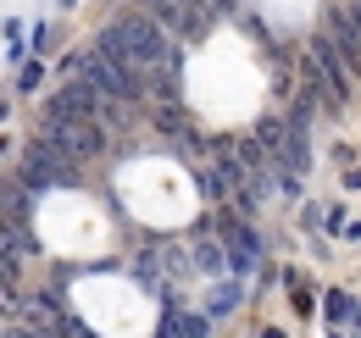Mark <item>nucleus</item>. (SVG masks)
Returning <instances> with one entry per match:
<instances>
[{
    "label": "nucleus",
    "instance_id": "6",
    "mask_svg": "<svg viewBox=\"0 0 361 338\" xmlns=\"http://www.w3.org/2000/svg\"><path fill=\"white\" fill-rule=\"evenodd\" d=\"M223 233H228V266L250 272L256 266V233H245V227H223Z\"/></svg>",
    "mask_w": 361,
    "mask_h": 338
},
{
    "label": "nucleus",
    "instance_id": "7",
    "mask_svg": "<svg viewBox=\"0 0 361 338\" xmlns=\"http://www.w3.org/2000/svg\"><path fill=\"white\" fill-rule=\"evenodd\" d=\"M156 338H206V322L200 316H183V311H167Z\"/></svg>",
    "mask_w": 361,
    "mask_h": 338
},
{
    "label": "nucleus",
    "instance_id": "2",
    "mask_svg": "<svg viewBox=\"0 0 361 338\" xmlns=\"http://www.w3.org/2000/svg\"><path fill=\"white\" fill-rule=\"evenodd\" d=\"M50 144L67 161H94L106 150V127L90 123V117H67V123H50Z\"/></svg>",
    "mask_w": 361,
    "mask_h": 338
},
{
    "label": "nucleus",
    "instance_id": "14",
    "mask_svg": "<svg viewBox=\"0 0 361 338\" xmlns=\"http://www.w3.org/2000/svg\"><path fill=\"white\" fill-rule=\"evenodd\" d=\"M178 6H189V11H200V0H178Z\"/></svg>",
    "mask_w": 361,
    "mask_h": 338
},
{
    "label": "nucleus",
    "instance_id": "4",
    "mask_svg": "<svg viewBox=\"0 0 361 338\" xmlns=\"http://www.w3.org/2000/svg\"><path fill=\"white\" fill-rule=\"evenodd\" d=\"M145 6V17L156 23V28H173V34H200V17L189 11V6H178V0H139Z\"/></svg>",
    "mask_w": 361,
    "mask_h": 338
},
{
    "label": "nucleus",
    "instance_id": "15",
    "mask_svg": "<svg viewBox=\"0 0 361 338\" xmlns=\"http://www.w3.org/2000/svg\"><path fill=\"white\" fill-rule=\"evenodd\" d=\"M11 338H34V333H11Z\"/></svg>",
    "mask_w": 361,
    "mask_h": 338
},
{
    "label": "nucleus",
    "instance_id": "12",
    "mask_svg": "<svg viewBox=\"0 0 361 338\" xmlns=\"http://www.w3.org/2000/svg\"><path fill=\"white\" fill-rule=\"evenodd\" d=\"M200 194H206V200H223V177H217V172H200Z\"/></svg>",
    "mask_w": 361,
    "mask_h": 338
},
{
    "label": "nucleus",
    "instance_id": "5",
    "mask_svg": "<svg viewBox=\"0 0 361 338\" xmlns=\"http://www.w3.org/2000/svg\"><path fill=\"white\" fill-rule=\"evenodd\" d=\"M94 111V89L90 84H67L61 89V94H56V100H50V123H67V117H90Z\"/></svg>",
    "mask_w": 361,
    "mask_h": 338
},
{
    "label": "nucleus",
    "instance_id": "3",
    "mask_svg": "<svg viewBox=\"0 0 361 338\" xmlns=\"http://www.w3.org/2000/svg\"><path fill=\"white\" fill-rule=\"evenodd\" d=\"M312 73H317V84H322V100L328 106H345V67H339V50L328 39H317V50H312Z\"/></svg>",
    "mask_w": 361,
    "mask_h": 338
},
{
    "label": "nucleus",
    "instance_id": "9",
    "mask_svg": "<svg viewBox=\"0 0 361 338\" xmlns=\"http://www.w3.org/2000/svg\"><path fill=\"white\" fill-rule=\"evenodd\" d=\"M195 266H200V272H212V277H217V272H228V255L217 250V244H206V239H200V244H195Z\"/></svg>",
    "mask_w": 361,
    "mask_h": 338
},
{
    "label": "nucleus",
    "instance_id": "8",
    "mask_svg": "<svg viewBox=\"0 0 361 338\" xmlns=\"http://www.w3.org/2000/svg\"><path fill=\"white\" fill-rule=\"evenodd\" d=\"M328 28H334V39L345 44V61L356 67V61H361V44H356V34H350V17H339V11H334V17H328Z\"/></svg>",
    "mask_w": 361,
    "mask_h": 338
},
{
    "label": "nucleus",
    "instance_id": "10",
    "mask_svg": "<svg viewBox=\"0 0 361 338\" xmlns=\"http://www.w3.org/2000/svg\"><path fill=\"white\" fill-rule=\"evenodd\" d=\"M256 144H262V150H272V156H283V123H278V117H262Z\"/></svg>",
    "mask_w": 361,
    "mask_h": 338
},
{
    "label": "nucleus",
    "instance_id": "11",
    "mask_svg": "<svg viewBox=\"0 0 361 338\" xmlns=\"http://www.w3.org/2000/svg\"><path fill=\"white\" fill-rule=\"evenodd\" d=\"M239 305V289H217V299H212V316H228Z\"/></svg>",
    "mask_w": 361,
    "mask_h": 338
},
{
    "label": "nucleus",
    "instance_id": "16",
    "mask_svg": "<svg viewBox=\"0 0 361 338\" xmlns=\"http://www.w3.org/2000/svg\"><path fill=\"white\" fill-rule=\"evenodd\" d=\"M356 17H361V11H356Z\"/></svg>",
    "mask_w": 361,
    "mask_h": 338
},
{
    "label": "nucleus",
    "instance_id": "1",
    "mask_svg": "<svg viewBox=\"0 0 361 338\" xmlns=\"http://www.w3.org/2000/svg\"><path fill=\"white\" fill-rule=\"evenodd\" d=\"M111 34L117 44L128 50V61H134L139 73H156V67H173V44L167 34L145 17V11H117V23H111Z\"/></svg>",
    "mask_w": 361,
    "mask_h": 338
},
{
    "label": "nucleus",
    "instance_id": "13",
    "mask_svg": "<svg viewBox=\"0 0 361 338\" xmlns=\"http://www.w3.org/2000/svg\"><path fill=\"white\" fill-rule=\"evenodd\" d=\"M328 316H334V322H345V316H350V299L334 294V299H328Z\"/></svg>",
    "mask_w": 361,
    "mask_h": 338
}]
</instances>
